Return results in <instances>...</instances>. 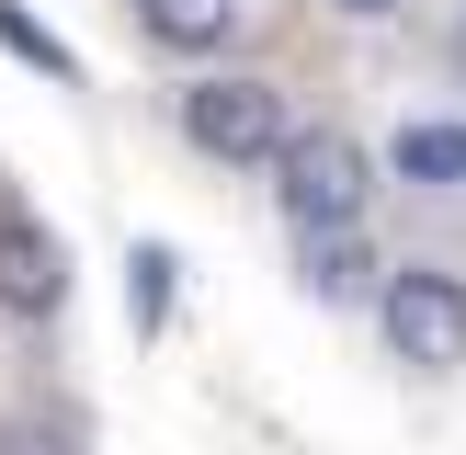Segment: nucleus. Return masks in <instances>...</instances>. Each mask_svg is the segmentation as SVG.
Returning a JSON list of instances; mask_svg holds the SVG:
<instances>
[{
	"label": "nucleus",
	"mask_w": 466,
	"mask_h": 455,
	"mask_svg": "<svg viewBox=\"0 0 466 455\" xmlns=\"http://www.w3.org/2000/svg\"><path fill=\"white\" fill-rule=\"evenodd\" d=\"M364 194H376L364 136H341V126H296L285 148H273V205H285L296 228H353Z\"/></svg>",
	"instance_id": "f257e3e1"
},
{
	"label": "nucleus",
	"mask_w": 466,
	"mask_h": 455,
	"mask_svg": "<svg viewBox=\"0 0 466 455\" xmlns=\"http://www.w3.org/2000/svg\"><path fill=\"white\" fill-rule=\"evenodd\" d=\"M376 318H387V353H399L410 376H455L466 364V285L444 262H399L376 285Z\"/></svg>",
	"instance_id": "f03ea898"
},
{
	"label": "nucleus",
	"mask_w": 466,
	"mask_h": 455,
	"mask_svg": "<svg viewBox=\"0 0 466 455\" xmlns=\"http://www.w3.org/2000/svg\"><path fill=\"white\" fill-rule=\"evenodd\" d=\"M182 136H194L205 159H239V171H250V159H273V148L296 136V114H285V91H273V80L217 68V80L182 91Z\"/></svg>",
	"instance_id": "7ed1b4c3"
},
{
	"label": "nucleus",
	"mask_w": 466,
	"mask_h": 455,
	"mask_svg": "<svg viewBox=\"0 0 466 455\" xmlns=\"http://www.w3.org/2000/svg\"><path fill=\"white\" fill-rule=\"evenodd\" d=\"M0 308L12 318H57L68 308V262H57V239L23 205H0Z\"/></svg>",
	"instance_id": "20e7f679"
},
{
	"label": "nucleus",
	"mask_w": 466,
	"mask_h": 455,
	"mask_svg": "<svg viewBox=\"0 0 466 455\" xmlns=\"http://www.w3.org/2000/svg\"><path fill=\"white\" fill-rule=\"evenodd\" d=\"M296 273H308L319 308H353L364 285H387V262H376V239H364V217H353V228H296Z\"/></svg>",
	"instance_id": "39448f33"
},
{
	"label": "nucleus",
	"mask_w": 466,
	"mask_h": 455,
	"mask_svg": "<svg viewBox=\"0 0 466 455\" xmlns=\"http://www.w3.org/2000/svg\"><path fill=\"white\" fill-rule=\"evenodd\" d=\"M137 23H148V46H171V57H217V46L239 35V0H137Z\"/></svg>",
	"instance_id": "423d86ee"
},
{
	"label": "nucleus",
	"mask_w": 466,
	"mask_h": 455,
	"mask_svg": "<svg viewBox=\"0 0 466 455\" xmlns=\"http://www.w3.org/2000/svg\"><path fill=\"white\" fill-rule=\"evenodd\" d=\"M399 171H410V182H466V114H455V126L421 114V126L399 136Z\"/></svg>",
	"instance_id": "0eeeda50"
},
{
	"label": "nucleus",
	"mask_w": 466,
	"mask_h": 455,
	"mask_svg": "<svg viewBox=\"0 0 466 455\" xmlns=\"http://www.w3.org/2000/svg\"><path fill=\"white\" fill-rule=\"evenodd\" d=\"M126 273H137V285H126L137 296V330H159V308H171V250H137Z\"/></svg>",
	"instance_id": "6e6552de"
},
{
	"label": "nucleus",
	"mask_w": 466,
	"mask_h": 455,
	"mask_svg": "<svg viewBox=\"0 0 466 455\" xmlns=\"http://www.w3.org/2000/svg\"><path fill=\"white\" fill-rule=\"evenodd\" d=\"M330 12H353V23H387V12H399V0H330Z\"/></svg>",
	"instance_id": "1a4fd4ad"
},
{
	"label": "nucleus",
	"mask_w": 466,
	"mask_h": 455,
	"mask_svg": "<svg viewBox=\"0 0 466 455\" xmlns=\"http://www.w3.org/2000/svg\"><path fill=\"white\" fill-rule=\"evenodd\" d=\"M0 455H23V444H0Z\"/></svg>",
	"instance_id": "9d476101"
}]
</instances>
